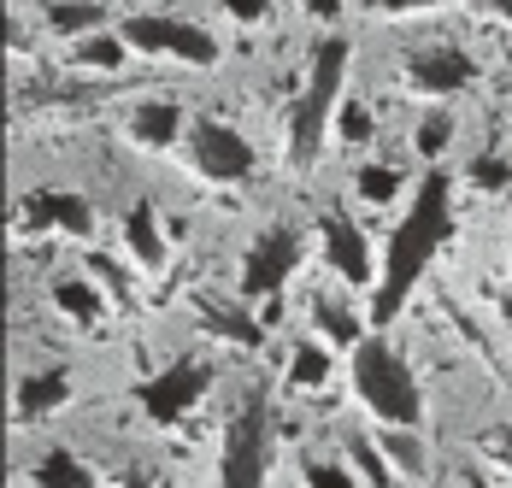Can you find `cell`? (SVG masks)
I'll list each match as a JSON object with an SVG mask.
<instances>
[{
	"label": "cell",
	"mask_w": 512,
	"mask_h": 488,
	"mask_svg": "<svg viewBox=\"0 0 512 488\" xmlns=\"http://www.w3.org/2000/svg\"><path fill=\"white\" fill-rule=\"evenodd\" d=\"M448 230H454V218H448V171H430L412 189V212L395 224V236H389L383 283H377V300H371V318L377 324H389L407 306L412 283L424 277V265L436 259V247L448 242Z\"/></svg>",
	"instance_id": "1"
},
{
	"label": "cell",
	"mask_w": 512,
	"mask_h": 488,
	"mask_svg": "<svg viewBox=\"0 0 512 488\" xmlns=\"http://www.w3.org/2000/svg\"><path fill=\"white\" fill-rule=\"evenodd\" d=\"M342 77H348V42L330 36L312 48V71H307V89L289 112V159L295 171H312L318 153H324V130H330V112L342 100Z\"/></svg>",
	"instance_id": "2"
},
{
	"label": "cell",
	"mask_w": 512,
	"mask_h": 488,
	"mask_svg": "<svg viewBox=\"0 0 512 488\" xmlns=\"http://www.w3.org/2000/svg\"><path fill=\"white\" fill-rule=\"evenodd\" d=\"M354 394L383 424H418V412H424V394L412 383V365L383 336H365L354 347Z\"/></svg>",
	"instance_id": "3"
},
{
	"label": "cell",
	"mask_w": 512,
	"mask_h": 488,
	"mask_svg": "<svg viewBox=\"0 0 512 488\" xmlns=\"http://www.w3.org/2000/svg\"><path fill=\"white\" fill-rule=\"evenodd\" d=\"M265 465H271V406L265 394H248L236 424L224 430L218 488H265Z\"/></svg>",
	"instance_id": "4"
},
{
	"label": "cell",
	"mask_w": 512,
	"mask_h": 488,
	"mask_svg": "<svg viewBox=\"0 0 512 488\" xmlns=\"http://www.w3.org/2000/svg\"><path fill=\"white\" fill-rule=\"evenodd\" d=\"M295 265H301V236H295L289 224L259 230L254 247H248V259H242V294H254V300H277V289L295 277Z\"/></svg>",
	"instance_id": "5"
},
{
	"label": "cell",
	"mask_w": 512,
	"mask_h": 488,
	"mask_svg": "<svg viewBox=\"0 0 512 488\" xmlns=\"http://www.w3.org/2000/svg\"><path fill=\"white\" fill-rule=\"evenodd\" d=\"M124 42L142 53H165V59H183V65H212L218 59V42L195 30V24H183V18H130L124 24Z\"/></svg>",
	"instance_id": "6"
},
{
	"label": "cell",
	"mask_w": 512,
	"mask_h": 488,
	"mask_svg": "<svg viewBox=\"0 0 512 488\" xmlns=\"http://www.w3.org/2000/svg\"><path fill=\"white\" fill-rule=\"evenodd\" d=\"M206 389H212V371H206L201 359H177V365H165L159 377H148V383L136 389V400H142V412H148L154 424H177Z\"/></svg>",
	"instance_id": "7"
},
{
	"label": "cell",
	"mask_w": 512,
	"mask_h": 488,
	"mask_svg": "<svg viewBox=\"0 0 512 488\" xmlns=\"http://www.w3.org/2000/svg\"><path fill=\"white\" fill-rule=\"evenodd\" d=\"M189 153H195V165H201L212 183H242V177L254 171L248 136H236V130L218 124V118H201V124L189 130Z\"/></svg>",
	"instance_id": "8"
},
{
	"label": "cell",
	"mask_w": 512,
	"mask_h": 488,
	"mask_svg": "<svg viewBox=\"0 0 512 488\" xmlns=\"http://www.w3.org/2000/svg\"><path fill=\"white\" fill-rule=\"evenodd\" d=\"M24 230H65V236H89L95 230V212L83 195H65V189H36L24 200Z\"/></svg>",
	"instance_id": "9"
},
{
	"label": "cell",
	"mask_w": 512,
	"mask_h": 488,
	"mask_svg": "<svg viewBox=\"0 0 512 488\" xmlns=\"http://www.w3.org/2000/svg\"><path fill=\"white\" fill-rule=\"evenodd\" d=\"M407 77H412V89H424V95H460L465 83L477 77V65L460 48H424L407 59Z\"/></svg>",
	"instance_id": "10"
},
{
	"label": "cell",
	"mask_w": 512,
	"mask_h": 488,
	"mask_svg": "<svg viewBox=\"0 0 512 488\" xmlns=\"http://www.w3.org/2000/svg\"><path fill=\"white\" fill-rule=\"evenodd\" d=\"M318 236H324L330 265H336L348 283H371V253H365V236H359L342 212H324V218H318Z\"/></svg>",
	"instance_id": "11"
},
{
	"label": "cell",
	"mask_w": 512,
	"mask_h": 488,
	"mask_svg": "<svg viewBox=\"0 0 512 488\" xmlns=\"http://www.w3.org/2000/svg\"><path fill=\"white\" fill-rule=\"evenodd\" d=\"M124 253H130L142 271H165V236H159L154 200H136V206L124 212Z\"/></svg>",
	"instance_id": "12"
},
{
	"label": "cell",
	"mask_w": 512,
	"mask_h": 488,
	"mask_svg": "<svg viewBox=\"0 0 512 488\" xmlns=\"http://www.w3.org/2000/svg\"><path fill=\"white\" fill-rule=\"evenodd\" d=\"M177 130H183V106H177V100H142V106L130 112V136L142 147H171Z\"/></svg>",
	"instance_id": "13"
},
{
	"label": "cell",
	"mask_w": 512,
	"mask_h": 488,
	"mask_svg": "<svg viewBox=\"0 0 512 488\" xmlns=\"http://www.w3.org/2000/svg\"><path fill=\"white\" fill-rule=\"evenodd\" d=\"M65 394H71V371H36V377H24L18 383V418H42L53 406H65Z\"/></svg>",
	"instance_id": "14"
},
{
	"label": "cell",
	"mask_w": 512,
	"mask_h": 488,
	"mask_svg": "<svg viewBox=\"0 0 512 488\" xmlns=\"http://www.w3.org/2000/svg\"><path fill=\"white\" fill-rule=\"evenodd\" d=\"M195 312H201L206 330H218V336H230V342H242V347H259V342H265V324L242 318L236 306H218L212 294H195Z\"/></svg>",
	"instance_id": "15"
},
{
	"label": "cell",
	"mask_w": 512,
	"mask_h": 488,
	"mask_svg": "<svg viewBox=\"0 0 512 488\" xmlns=\"http://www.w3.org/2000/svg\"><path fill=\"white\" fill-rule=\"evenodd\" d=\"M30 477H36V488H95V477H89V465H83L77 453H65V447H53V453H42Z\"/></svg>",
	"instance_id": "16"
},
{
	"label": "cell",
	"mask_w": 512,
	"mask_h": 488,
	"mask_svg": "<svg viewBox=\"0 0 512 488\" xmlns=\"http://www.w3.org/2000/svg\"><path fill=\"white\" fill-rule=\"evenodd\" d=\"M312 324H318V336H330L336 347H359V324L348 306H336L330 294H312Z\"/></svg>",
	"instance_id": "17"
},
{
	"label": "cell",
	"mask_w": 512,
	"mask_h": 488,
	"mask_svg": "<svg viewBox=\"0 0 512 488\" xmlns=\"http://www.w3.org/2000/svg\"><path fill=\"white\" fill-rule=\"evenodd\" d=\"M324 377H330V353L318 342H301L289 353V383L295 389H324Z\"/></svg>",
	"instance_id": "18"
},
{
	"label": "cell",
	"mask_w": 512,
	"mask_h": 488,
	"mask_svg": "<svg viewBox=\"0 0 512 488\" xmlns=\"http://www.w3.org/2000/svg\"><path fill=\"white\" fill-rule=\"evenodd\" d=\"M53 300H59V312H71L77 324H95V318H101V294L89 289V283H77V277H71V283H53Z\"/></svg>",
	"instance_id": "19"
},
{
	"label": "cell",
	"mask_w": 512,
	"mask_h": 488,
	"mask_svg": "<svg viewBox=\"0 0 512 488\" xmlns=\"http://www.w3.org/2000/svg\"><path fill=\"white\" fill-rule=\"evenodd\" d=\"M124 48H130V42H118V36H83V42H77V65H89V71H118V65H124Z\"/></svg>",
	"instance_id": "20"
},
{
	"label": "cell",
	"mask_w": 512,
	"mask_h": 488,
	"mask_svg": "<svg viewBox=\"0 0 512 488\" xmlns=\"http://www.w3.org/2000/svg\"><path fill=\"white\" fill-rule=\"evenodd\" d=\"M354 189L371 200V206H383V200L401 195V171H389V165H365V171L354 177Z\"/></svg>",
	"instance_id": "21"
},
{
	"label": "cell",
	"mask_w": 512,
	"mask_h": 488,
	"mask_svg": "<svg viewBox=\"0 0 512 488\" xmlns=\"http://www.w3.org/2000/svg\"><path fill=\"white\" fill-rule=\"evenodd\" d=\"M383 447H389L395 471H407V477L424 471V447H418V436H407V430H383Z\"/></svg>",
	"instance_id": "22"
},
{
	"label": "cell",
	"mask_w": 512,
	"mask_h": 488,
	"mask_svg": "<svg viewBox=\"0 0 512 488\" xmlns=\"http://www.w3.org/2000/svg\"><path fill=\"white\" fill-rule=\"evenodd\" d=\"M48 18H53V30H71L77 36V30H95L101 24V6L95 0H65V6H53Z\"/></svg>",
	"instance_id": "23"
},
{
	"label": "cell",
	"mask_w": 512,
	"mask_h": 488,
	"mask_svg": "<svg viewBox=\"0 0 512 488\" xmlns=\"http://www.w3.org/2000/svg\"><path fill=\"white\" fill-rule=\"evenodd\" d=\"M348 459H354V471H359V477H365V483H371V488H383V483H389V465H383V453H377V447H371V441H348Z\"/></svg>",
	"instance_id": "24"
},
{
	"label": "cell",
	"mask_w": 512,
	"mask_h": 488,
	"mask_svg": "<svg viewBox=\"0 0 512 488\" xmlns=\"http://www.w3.org/2000/svg\"><path fill=\"white\" fill-rule=\"evenodd\" d=\"M448 136H454V118H448V112H430V118L418 124V153H424V159H436V153L448 147Z\"/></svg>",
	"instance_id": "25"
},
{
	"label": "cell",
	"mask_w": 512,
	"mask_h": 488,
	"mask_svg": "<svg viewBox=\"0 0 512 488\" xmlns=\"http://www.w3.org/2000/svg\"><path fill=\"white\" fill-rule=\"evenodd\" d=\"M471 177H477L483 189H507V183H512V165H507V159H477V165H471Z\"/></svg>",
	"instance_id": "26"
},
{
	"label": "cell",
	"mask_w": 512,
	"mask_h": 488,
	"mask_svg": "<svg viewBox=\"0 0 512 488\" xmlns=\"http://www.w3.org/2000/svg\"><path fill=\"white\" fill-rule=\"evenodd\" d=\"M307 488H354V477L342 465H312L307 471Z\"/></svg>",
	"instance_id": "27"
},
{
	"label": "cell",
	"mask_w": 512,
	"mask_h": 488,
	"mask_svg": "<svg viewBox=\"0 0 512 488\" xmlns=\"http://www.w3.org/2000/svg\"><path fill=\"white\" fill-rule=\"evenodd\" d=\"M342 136H348V142H371V112H365V106H348V112H342Z\"/></svg>",
	"instance_id": "28"
},
{
	"label": "cell",
	"mask_w": 512,
	"mask_h": 488,
	"mask_svg": "<svg viewBox=\"0 0 512 488\" xmlns=\"http://www.w3.org/2000/svg\"><path fill=\"white\" fill-rule=\"evenodd\" d=\"M224 12H230L236 24H259V18L271 12V0H224Z\"/></svg>",
	"instance_id": "29"
},
{
	"label": "cell",
	"mask_w": 512,
	"mask_h": 488,
	"mask_svg": "<svg viewBox=\"0 0 512 488\" xmlns=\"http://www.w3.org/2000/svg\"><path fill=\"white\" fill-rule=\"evenodd\" d=\"M483 447H489V459H501V465L512 471V424H507V430H495V436L483 441Z\"/></svg>",
	"instance_id": "30"
},
{
	"label": "cell",
	"mask_w": 512,
	"mask_h": 488,
	"mask_svg": "<svg viewBox=\"0 0 512 488\" xmlns=\"http://www.w3.org/2000/svg\"><path fill=\"white\" fill-rule=\"evenodd\" d=\"M418 6H442V0H377V12H418Z\"/></svg>",
	"instance_id": "31"
},
{
	"label": "cell",
	"mask_w": 512,
	"mask_h": 488,
	"mask_svg": "<svg viewBox=\"0 0 512 488\" xmlns=\"http://www.w3.org/2000/svg\"><path fill=\"white\" fill-rule=\"evenodd\" d=\"M307 12H312V18H336V12H342V0H307Z\"/></svg>",
	"instance_id": "32"
},
{
	"label": "cell",
	"mask_w": 512,
	"mask_h": 488,
	"mask_svg": "<svg viewBox=\"0 0 512 488\" xmlns=\"http://www.w3.org/2000/svg\"><path fill=\"white\" fill-rule=\"evenodd\" d=\"M477 6H489L495 18H512V0H477Z\"/></svg>",
	"instance_id": "33"
},
{
	"label": "cell",
	"mask_w": 512,
	"mask_h": 488,
	"mask_svg": "<svg viewBox=\"0 0 512 488\" xmlns=\"http://www.w3.org/2000/svg\"><path fill=\"white\" fill-rule=\"evenodd\" d=\"M124 488H154V483H148V477H130V483H124Z\"/></svg>",
	"instance_id": "34"
},
{
	"label": "cell",
	"mask_w": 512,
	"mask_h": 488,
	"mask_svg": "<svg viewBox=\"0 0 512 488\" xmlns=\"http://www.w3.org/2000/svg\"><path fill=\"white\" fill-rule=\"evenodd\" d=\"M465 488H489V483H483V477H471V483H465Z\"/></svg>",
	"instance_id": "35"
}]
</instances>
